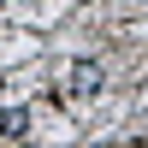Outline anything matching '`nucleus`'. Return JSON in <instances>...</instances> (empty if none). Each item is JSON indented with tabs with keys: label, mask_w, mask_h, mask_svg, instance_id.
Masks as SVG:
<instances>
[{
	"label": "nucleus",
	"mask_w": 148,
	"mask_h": 148,
	"mask_svg": "<svg viewBox=\"0 0 148 148\" xmlns=\"http://www.w3.org/2000/svg\"><path fill=\"white\" fill-rule=\"evenodd\" d=\"M65 89H71V95H95V89H101V65H95V59H77Z\"/></svg>",
	"instance_id": "obj_1"
},
{
	"label": "nucleus",
	"mask_w": 148,
	"mask_h": 148,
	"mask_svg": "<svg viewBox=\"0 0 148 148\" xmlns=\"http://www.w3.org/2000/svg\"><path fill=\"white\" fill-rule=\"evenodd\" d=\"M24 130H30V113H0V136H24Z\"/></svg>",
	"instance_id": "obj_2"
}]
</instances>
